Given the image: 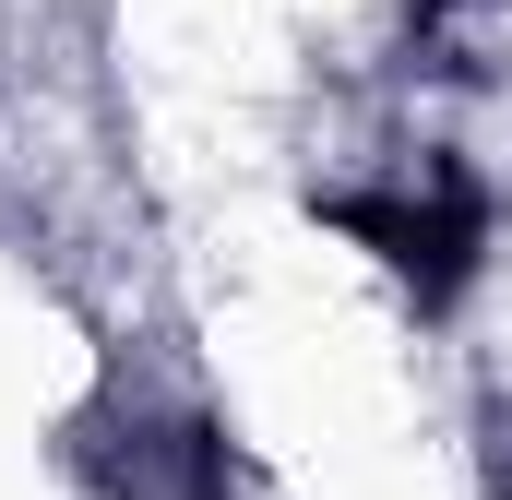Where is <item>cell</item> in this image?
Instances as JSON below:
<instances>
[{
  "mask_svg": "<svg viewBox=\"0 0 512 500\" xmlns=\"http://www.w3.org/2000/svg\"><path fill=\"white\" fill-rule=\"evenodd\" d=\"M310 215H322V227H346V239H358L393 286L441 322V310H465V286L489 274L501 191H489L453 143H393L370 179H310Z\"/></svg>",
  "mask_w": 512,
  "mask_h": 500,
  "instance_id": "1",
  "label": "cell"
},
{
  "mask_svg": "<svg viewBox=\"0 0 512 500\" xmlns=\"http://www.w3.org/2000/svg\"><path fill=\"white\" fill-rule=\"evenodd\" d=\"M501 36V0H405V84H489Z\"/></svg>",
  "mask_w": 512,
  "mask_h": 500,
  "instance_id": "3",
  "label": "cell"
},
{
  "mask_svg": "<svg viewBox=\"0 0 512 500\" xmlns=\"http://www.w3.org/2000/svg\"><path fill=\"white\" fill-rule=\"evenodd\" d=\"M477 477H489V500H512V393L477 405Z\"/></svg>",
  "mask_w": 512,
  "mask_h": 500,
  "instance_id": "4",
  "label": "cell"
},
{
  "mask_svg": "<svg viewBox=\"0 0 512 500\" xmlns=\"http://www.w3.org/2000/svg\"><path fill=\"white\" fill-rule=\"evenodd\" d=\"M60 465L96 500H227V441H215V417L155 405V393H96V405L60 429Z\"/></svg>",
  "mask_w": 512,
  "mask_h": 500,
  "instance_id": "2",
  "label": "cell"
}]
</instances>
